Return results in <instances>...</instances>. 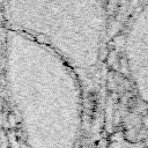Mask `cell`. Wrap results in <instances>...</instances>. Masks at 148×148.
<instances>
[{
  "instance_id": "6da1fadb",
  "label": "cell",
  "mask_w": 148,
  "mask_h": 148,
  "mask_svg": "<svg viewBox=\"0 0 148 148\" xmlns=\"http://www.w3.org/2000/svg\"><path fill=\"white\" fill-rule=\"evenodd\" d=\"M3 84L28 148H74L82 124L77 73L54 51L6 29Z\"/></svg>"
},
{
  "instance_id": "7a4b0ae2",
  "label": "cell",
  "mask_w": 148,
  "mask_h": 148,
  "mask_svg": "<svg viewBox=\"0 0 148 148\" xmlns=\"http://www.w3.org/2000/svg\"><path fill=\"white\" fill-rule=\"evenodd\" d=\"M109 0H3L6 28L50 47L77 74L92 73L108 34Z\"/></svg>"
},
{
  "instance_id": "3957f363",
  "label": "cell",
  "mask_w": 148,
  "mask_h": 148,
  "mask_svg": "<svg viewBox=\"0 0 148 148\" xmlns=\"http://www.w3.org/2000/svg\"><path fill=\"white\" fill-rule=\"evenodd\" d=\"M124 52L136 92L148 103V2L139 9L128 27Z\"/></svg>"
},
{
  "instance_id": "5b68a950",
  "label": "cell",
  "mask_w": 148,
  "mask_h": 148,
  "mask_svg": "<svg viewBox=\"0 0 148 148\" xmlns=\"http://www.w3.org/2000/svg\"><path fill=\"white\" fill-rule=\"evenodd\" d=\"M2 9H3V0H0V16H2Z\"/></svg>"
},
{
  "instance_id": "277c9868",
  "label": "cell",
  "mask_w": 148,
  "mask_h": 148,
  "mask_svg": "<svg viewBox=\"0 0 148 148\" xmlns=\"http://www.w3.org/2000/svg\"><path fill=\"white\" fill-rule=\"evenodd\" d=\"M5 65H6V40L3 37L0 36V88L3 84Z\"/></svg>"
}]
</instances>
